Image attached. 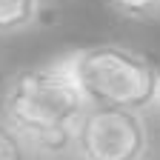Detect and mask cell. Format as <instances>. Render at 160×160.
I'll use <instances>...</instances> for the list:
<instances>
[{"label": "cell", "instance_id": "obj_1", "mask_svg": "<svg viewBox=\"0 0 160 160\" xmlns=\"http://www.w3.org/2000/svg\"><path fill=\"white\" fill-rule=\"evenodd\" d=\"M89 106L66 52L14 72L0 94V114L43 160L72 154Z\"/></svg>", "mask_w": 160, "mask_h": 160}, {"label": "cell", "instance_id": "obj_2", "mask_svg": "<svg viewBox=\"0 0 160 160\" xmlns=\"http://www.w3.org/2000/svg\"><path fill=\"white\" fill-rule=\"evenodd\" d=\"M89 103L152 112L160 66L129 43H92L66 52Z\"/></svg>", "mask_w": 160, "mask_h": 160}, {"label": "cell", "instance_id": "obj_3", "mask_svg": "<svg viewBox=\"0 0 160 160\" xmlns=\"http://www.w3.org/2000/svg\"><path fill=\"white\" fill-rule=\"evenodd\" d=\"M149 112L92 103L74 137V160H149L152 129Z\"/></svg>", "mask_w": 160, "mask_h": 160}, {"label": "cell", "instance_id": "obj_4", "mask_svg": "<svg viewBox=\"0 0 160 160\" xmlns=\"http://www.w3.org/2000/svg\"><path fill=\"white\" fill-rule=\"evenodd\" d=\"M49 0H0V40L34 32L46 17Z\"/></svg>", "mask_w": 160, "mask_h": 160}, {"label": "cell", "instance_id": "obj_5", "mask_svg": "<svg viewBox=\"0 0 160 160\" xmlns=\"http://www.w3.org/2000/svg\"><path fill=\"white\" fill-rule=\"evenodd\" d=\"M0 160H40L34 149L26 143V137L3 114H0Z\"/></svg>", "mask_w": 160, "mask_h": 160}, {"label": "cell", "instance_id": "obj_6", "mask_svg": "<svg viewBox=\"0 0 160 160\" xmlns=\"http://www.w3.org/2000/svg\"><path fill=\"white\" fill-rule=\"evenodd\" d=\"M109 9L126 20H154L160 17V0H106Z\"/></svg>", "mask_w": 160, "mask_h": 160}, {"label": "cell", "instance_id": "obj_7", "mask_svg": "<svg viewBox=\"0 0 160 160\" xmlns=\"http://www.w3.org/2000/svg\"><path fill=\"white\" fill-rule=\"evenodd\" d=\"M149 114H154L157 123H160V83H157V94H154V103H152V112Z\"/></svg>", "mask_w": 160, "mask_h": 160}]
</instances>
